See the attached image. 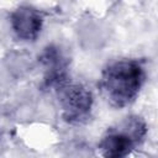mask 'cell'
<instances>
[{"mask_svg": "<svg viewBox=\"0 0 158 158\" xmlns=\"http://www.w3.org/2000/svg\"><path fill=\"white\" fill-rule=\"evenodd\" d=\"M40 63L44 68L43 85L47 89H58L68 81L69 60L57 46H47L40 56Z\"/></svg>", "mask_w": 158, "mask_h": 158, "instance_id": "obj_4", "label": "cell"}, {"mask_svg": "<svg viewBox=\"0 0 158 158\" xmlns=\"http://www.w3.org/2000/svg\"><path fill=\"white\" fill-rule=\"evenodd\" d=\"M60 115L69 125L85 123L93 111V93L83 84L67 81L57 90Z\"/></svg>", "mask_w": 158, "mask_h": 158, "instance_id": "obj_3", "label": "cell"}, {"mask_svg": "<svg viewBox=\"0 0 158 158\" xmlns=\"http://www.w3.org/2000/svg\"><path fill=\"white\" fill-rule=\"evenodd\" d=\"M146 81V69L138 59H118L101 72L99 86L107 102L117 109L131 105Z\"/></svg>", "mask_w": 158, "mask_h": 158, "instance_id": "obj_1", "label": "cell"}, {"mask_svg": "<svg viewBox=\"0 0 158 158\" xmlns=\"http://www.w3.org/2000/svg\"><path fill=\"white\" fill-rule=\"evenodd\" d=\"M10 25L21 41H36L43 27L42 14L31 5H20L10 15Z\"/></svg>", "mask_w": 158, "mask_h": 158, "instance_id": "obj_5", "label": "cell"}, {"mask_svg": "<svg viewBox=\"0 0 158 158\" xmlns=\"http://www.w3.org/2000/svg\"><path fill=\"white\" fill-rule=\"evenodd\" d=\"M147 136V123L137 115L125 117L110 127L101 137L98 149L101 158H128L143 143Z\"/></svg>", "mask_w": 158, "mask_h": 158, "instance_id": "obj_2", "label": "cell"}]
</instances>
